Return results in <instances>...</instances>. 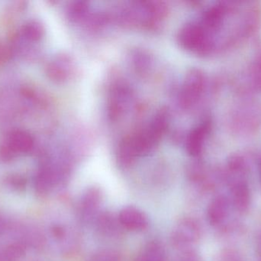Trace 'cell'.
<instances>
[{"label":"cell","mask_w":261,"mask_h":261,"mask_svg":"<svg viewBox=\"0 0 261 261\" xmlns=\"http://www.w3.org/2000/svg\"><path fill=\"white\" fill-rule=\"evenodd\" d=\"M261 19L260 6L253 2H219L202 14L199 25L205 55L230 50L248 39Z\"/></svg>","instance_id":"cell-1"},{"label":"cell","mask_w":261,"mask_h":261,"mask_svg":"<svg viewBox=\"0 0 261 261\" xmlns=\"http://www.w3.org/2000/svg\"><path fill=\"white\" fill-rule=\"evenodd\" d=\"M167 126V116L165 112L158 113L147 128L121 144L119 158L123 163L132 162L138 156L147 154L161 139Z\"/></svg>","instance_id":"cell-2"},{"label":"cell","mask_w":261,"mask_h":261,"mask_svg":"<svg viewBox=\"0 0 261 261\" xmlns=\"http://www.w3.org/2000/svg\"><path fill=\"white\" fill-rule=\"evenodd\" d=\"M205 76L198 70H193L187 75L182 86L180 94V103L184 108L196 104L202 97L205 90Z\"/></svg>","instance_id":"cell-3"},{"label":"cell","mask_w":261,"mask_h":261,"mask_svg":"<svg viewBox=\"0 0 261 261\" xmlns=\"http://www.w3.org/2000/svg\"><path fill=\"white\" fill-rule=\"evenodd\" d=\"M33 137L29 132L18 129L12 130L6 138V147L12 153H27L33 149Z\"/></svg>","instance_id":"cell-4"},{"label":"cell","mask_w":261,"mask_h":261,"mask_svg":"<svg viewBox=\"0 0 261 261\" xmlns=\"http://www.w3.org/2000/svg\"><path fill=\"white\" fill-rule=\"evenodd\" d=\"M211 122L205 121L195 127L187 139V151L193 156H199L202 153L204 144L211 130Z\"/></svg>","instance_id":"cell-5"},{"label":"cell","mask_w":261,"mask_h":261,"mask_svg":"<svg viewBox=\"0 0 261 261\" xmlns=\"http://www.w3.org/2000/svg\"><path fill=\"white\" fill-rule=\"evenodd\" d=\"M119 219L122 226L132 231H142L148 225L144 213L134 207H127L122 209Z\"/></svg>","instance_id":"cell-6"},{"label":"cell","mask_w":261,"mask_h":261,"mask_svg":"<svg viewBox=\"0 0 261 261\" xmlns=\"http://www.w3.org/2000/svg\"><path fill=\"white\" fill-rule=\"evenodd\" d=\"M70 72V62L65 57H60L50 63L47 74L50 79L61 81L66 79Z\"/></svg>","instance_id":"cell-7"},{"label":"cell","mask_w":261,"mask_h":261,"mask_svg":"<svg viewBox=\"0 0 261 261\" xmlns=\"http://www.w3.org/2000/svg\"><path fill=\"white\" fill-rule=\"evenodd\" d=\"M44 27L38 21H29L21 28V35L28 41H39L44 35Z\"/></svg>","instance_id":"cell-8"},{"label":"cell","mask_w":261,"mask_h":261,"mask_svg":"<svg viewBox=\"0 0 261 261\" xmlns=\"http://www.w3.org/2000/svg\"><path fill=\"white\" fill-rule=\"evenodd\" d=\"M225 213V203L223 200H217L213 202L208 211V217L213 223L219 222Z\"/></svg>","instance_id":"cell-9"},{"label":"cell","mask_w":261,"mask_h":261,"mask_svg":"<svg viewBox=\"0 0 261 261\" xmlns=\"http://www.w3.org/2000/svg\"><path fill=\"white\" fill-rule=\"evenodd\" d=\"M163 252L156 244L150 245L144 253L142 261H163Z\"/></svg>","instance_id":"cell-10"},{"label":"cell","mask_w":261,"mask_h":261,"mask_svg":"<svg viewBox=\"0 0 261 261\" xmlns=\"http://www.w3.org/2000/svg\"><path fill=\"white\" fill-rule=\"evenodd\" d=\"M99 201V193L93 190V191L90 192L86 196L84 205L87 210L93 209L95 207L97 206Z\"/></svg>","instance_id":"cell-11"},{"label":"cell","mask_w":261,"mask_h":261,"mask_svg":"<svg viewBox=\"0 0 261 261\" xmlns=\"http://www.w3.org/2000/svg\"><path fill=\"white\" fill-rule=\"evenodd\" d=\"M239 191L236 193V204L239 206L244 208L248 203V194L245 193V188H239Z\"/></svg>","instance_id":"cell-12"},{"label":"cell","mask_w":261,"mask_h":261,"mask_svg":"<svg viewBox=\"0 0 261 261\" xmlns=\"http://www.w3.org/2000/svg\"><path fill=\"white\" fill-rule=\"evenodd\" d=\"M91 261H116V260L111 254L105 253V254H101L96 256V257H93V260Z\"/></svg>","instance_id":"cell-13"},{"label":"cell","mask_w":261,"mask_h":261,"mask_svg":"<svg viewBox=\"0 0 261 261\" xmlns=\"http://www.w3.org/2000/svg\"><path fill=\"white\" fill-rule=\"evenodd\" d=\"M9 57V51L8 48L0 44V63L6 61Z\"/></svg>","instance_id":"cell-14"}]
</instances>
